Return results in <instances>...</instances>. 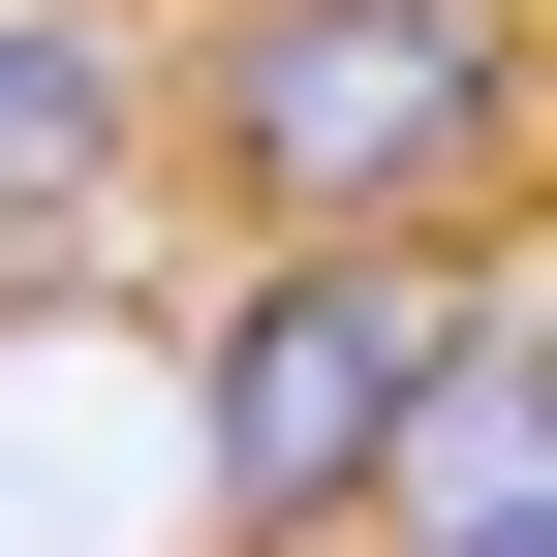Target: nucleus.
<instances>
[{
	"instance_id": "nucleus-1",
	"label": "nucleus",
	"mask_w": 557,
	"mask_h": 557,
	"mask_svg": "<svg viewBox=\"0 0 557 557\" xmlns=\"http://www.w3.org/2000/svg\"><path fill=\"white\" fill-rule=\"evenodd\" d=\"M527 0H248L218 32V186H278V248H465L527 218Z\"/></svg>"
},
{
	"instance_id": "nucleus-2",
	"label": "nucleus",
	"mask_w": 557,
	"mask_h": 557,
	"mask_svg": "<svg viewBox=\"0 0 557 557\" xmlns=\"http://www.w3.org/2000/svg\"><path fill=\"white\" fill-rule=\"evenodd\" d=\"M496 341L465 248H248L218 341H186V465H218V557H341V496L403 465V403Z\"/></svg>"
},
{
	"instance_id": "nucleus-3",
	"label": "nucleus",
	"mask_w": 557,
	"mask_h": 557,
	"mask_svg": "<svg viewBox=\"0 0 557 557\" xmlns=\"http://www.w3.org/2000/svg\"><path fill=\"white\" fill-rule=\"evenodd\" d=\"M124 156H156V62H124V0H0V278H94Z\"/></svg>"
},
{
	"instance_id": "nucleus-4",
	"label": "nucleus",
	"mask_w": 557,
	"mask_h": 557,
	"mask_svg": "<svg viewBox=\"0 0 557 557\" xmlns=\"http://www.w3.org/2000/svg\"><path fill=\"white\" fill-rule=\"evenodd\" d=\"M372 496H403V557H557V341H527V310L403 403V465H372Z\"/></svg>"
}]
</instances>
